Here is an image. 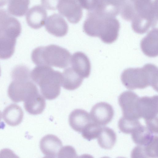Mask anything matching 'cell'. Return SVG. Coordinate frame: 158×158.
I'll list each match as a JSON object with an SVG mask.
<instances>
[{
  "mask_svg": "<svg viewBox=\"0 0 158 158\" xmlns=\"http://www.w3.org/2000/svg\"><path fill=\"white\" fill-rule=\"evenodd\" d=\"M47 14L43 7L40 5H35L27 11L26 21L29 26L34 29L41 28L44 24Z\"/></svg>",
  "mask_w": 158,
  "mask_h": 158,
  "instance_id": "obj_15",
  "label": "cell"
},
{
  "mask_svg": "<svg viewBox=\"0 0 158 158\" xmlns=\"http://www.w3.org/2000/svg\"><path fill=\"white\" fill-rule=\"evenodd\" d=\"M157 143L158 136L154 135L148 143L142 146L144 158L157 157Z\"/></svg>",
  "mask_w": 158,
  "mask_h": 158,
  "instance_id": "obj_26",
  "label": "cell"
},
{
  "mask_svg": "<svg viewBox=\"0 0 158 158\" xmlns=\"http://www.w3.org/2000/svg\"><path fill=\"white\" fill-rule=\"evenodd\" d=\"M139 117L147 121L158 118V96L139 97L137 101Z\"/></svg>",
  "mask_w": 158,
  "mask_h": 158,
  "instance_id": "obj_10",
  "label": "cell"
},
{
  "mask_svg": "<svg viewBox=\"0 0 158 158\" xmlns=\"http://www.w3.org/2000/svg\"><path fill=\"white\" fill-rule=\"evenodd\" d=\"M70 156V157H76L77 156L74 148L71 146H67L61 148L58 155V157H64L66 156Z\"/></svg>",
  "mask_w": 158,
  "mask_h": 158,
  "instance_id": "obj_28",
  "label": "cell"
},
{
  "mask_svg": "<svg viewBox=\"0 0 158 158\" xmlns=\"http://www.w3.org/2000/svg\"><path fill=\"white\" fill-rule=\"evenodd\" d=\"M30 2V0H8V12L15 16H23L28 9Z\"/></svg>",
  "mask_w": 158,
  "mask_h": 158,
  "instance_id": "obj_23",
  "label": "cell"
},
{
  "mask_svg": "<svg viewBox=\"0 0 158 158\" xmlns=\"http://www.w3.org/2000/svg\"><path fill=\"white\" fill-rule=\"evenodd\" d=\"M0 74H1V70H0Z\"/></svg>",
  "mask_w": 158,
  "mask_h": 158,
  "instance_id": "obj_35",
  "label": "cell"
},
{
  "mask_svg": "<svg viewBox=\"0 0 158 158\" xmlns=\"http://www.w3.org/2000/svg\"><path fill=\"white\" fill-rule=\"evenodd\" d=\"M142 51L146 56L154 57L158 56V29L154 28L149 31L140 42Z\"/></svg>",
  "mask_w": 158,
  "mask_h": 158,
  "instance_id": "obj_17",
  "label": "cell"
},
{
  "mask_svg": "<svg viewBox=\"0 0 158 158\" xmlns=\"http://www.w3.org/2000/svg\"><path fill=\"white\" fill-rule=\"evenodd\" d=\"M32 80L40 87L41 93L47 99L52 100L60 95L62 73L48 66H37L31 72Z\"/></svg>",
  "mask_w": 158,
  "mask_h": 158,
  "instance_id": "obj_5",
  "label": "cell"
},
{
  "mask_svg": "<svg viewBox=\"0 0 158 158\" xmlns=\"http://www.w3.org/2000/svg\"><path fill=\"white\" fill-rule=\"evenodd\" d=\"M71 55L66 49L55 44L40 46L32 51L31 58L37 66H52L64 68L69 64Z\"/></svg>",
  "mask_w": 158,
  "mask_h": 158,
  "instance_id": "obj_6",
  "label": "cell"
},
{
  "mask_svg": "<svg viewBox=\"0 0 158 158\" xmlns=\"http://www.w3.org/2000/svg\"><path fill=\"white\" fill-rule=\"evenodd\" d=\"M2 117L8 125L16 126L22 122L23 117V112L22 108L18 105L11 104L4 110Z\"/></svg>",
  "mask_w": 158,
  "mask_h": 158,
  "instance_id": "obj_18",
  "label": "cell"
},
{
  "mask_svg": "<svg viewBox=\"0 0 158 158\" xmlns=\"http://www.w3.org/2000/svg\"><path fill=\"white\" fill-rule=\"evenodd\" d=\"M121 79L127 89H143L151 86L157 91L158 69L155 65L147 64L141 68H129L122 72Z\"/></svg>",
  "mask_w": 158,
  "mask_h": 158,
  "instance_id": "obj_4",
  "label": "cell"
},
{
  "mask_svg": "<svg viewBox=\"0 0 158 158\" xmlns=\"http://www.w3.org/2000/svg\"><path fill=\"white\" fill-rule=\"evenodd\" d=\"M90 114L93 121L103 126L107 125L112 120L114 115V110L110 105L101 102L93 106Z\"/></svg>",
  "mask_w": 158,
  "mask_h": 158,
  "instance_id": "obj_11",
  "label": "cell"
},
{
  "mask_svg": "<svg viewBox=\"0 0 158 158\" xmlns=\"http://www.w3.org/2000/svg\"><path fill=\"white\" fill-rule=\"evenodd\" d=\"M24 106L25 110L32 115L41 114L46 107V102L44 97L38 93L24 102Z\"/></svg>",
  "mask_w": 158,
  "mask_h": 158,
  "instance_id": "obj_20",
  "label": "cell"
},
{
  "mask_svg": "<svg viewBox=\"0 0 158 158\" xmlns=\"http://www.w3.org/2000/svg\"><path fill=\"white\" fill-rule=\"evenodd\" d=\"M83 78L77 73L71 67L65 69L62 74L61 85L65 89L74 90L80 87Z\"/></svg>",
  "mask_w": 158,
  "mask_h": 158,
  "instance_id": "obj_19",
  "label": "cell"
},
{
  "mask_svg": "<svg viewBox=\"0 0 158 158\" xmlns=\"http://www.w3.org/2000/svg\"><path fill=\"white\" fill-rule=\"evenodd\" d=\"M99 0H78L82 8L91 11L94 10L98 6Z\"/></svg>",
  "mask_w": 158,
  "mask_h": 158,
  "instance_id": "obj_29",
  "label": "cell"
},
{
  "mask_svg": "<svg viewBox=\"0 0 158 158\" xmlns=\"http://www.w3.org/2000/svg\"><path fill=\"white\" fill-rule=\"evenodd\" d=\"M141 125L138 119H129L123 116L119 119L118 124L120 131L126 134H131Z\"/></svg>",
  "mask_w": 158,
  "mask_h": 158,
  "instance_id": "obj_24",
  "label": "cell"
},
{
  "mask_svg": "<svg viewBox=\"0 0 158 158\" xmlns=\"http://www.w3.org/2000/svg\"><path fill=\"white\" fill-rule=\"evenodd\" d=\"M139 97L134 92L127 91L123 92L118 98V102L123 116L129 119H139L137 101Z\"/></svg>",
  "mask_w": 158,
  "mask_h": 158,
  "instance_id": "obj_8",
  "label": "cell"
},
{
  "mask_svg": "<svg viewBox=\"0 0 158 158\" xmlns=\"http://www.w3.org/2000/svg\"><path fill=\"white\" fill-rule=\"evenodd\" d=\"M9 15V13L6 10L0 9V23Z\"/></svg>",
  "mask_w": 158,
  "mask_h": 158,
  "instance_id": "obj_32",
  "label": "cell"
},
{
  "mask_svg": "<svg viewBox=\"0 0 158 158\" xmlns=\"http://www.w3.org/2000/svg\"><path fill=\"white\" fill-rule=\"evenodd\" d=\"M145 123L148 128L153 133H158V118L146 121Z\"/></svg>",
  "mask_w": 158,
  "mask_h": 158,
  "instance_id": "obj_31",
  "label": "cell"
},
{
  "mask_svg": "<svg viewBox=\"0 0 158 158\" xmlns=\"http://www.w3.org/2000/svg\"><path fill=\"white\" fill-rule=\"evenodd\" d=\"M72 68L80 76L87 78L91 71V64L89 59L84 53L77 52L74 53L70 59Z\"/></svg>",
  "mask_w": 158,
  "mask_h": 158,
  "instance_id": "obj_14",
  "label": "cell"
},
{
  "mask_svg": "<svg viewBox=\"0 0 158 158\" xmlns=\"http://www.w3.org/2000/svg\"><path fill=\"white\" fill-rule=\"evenodd\" d=\"M131 134L133 141L138 145H146L154 136L147 127L141 124Z\"/></svg>",
  "mask_w": 158,
  "mask_h": 158,
  "instance_id": "obj_22",
  "label": "cell"
},
{
  "mask_svg": "<svg viewBox=\"0 0 158 158\" xmlns=\"http://www.w3.org/2000/svg\"><path fill=\"white\" fill-rule=\"evenodd\" d=\"M60 0H41L42 6L48 10H54L57 9Z\"/></svg>",
  "mask_w": 158,
  "mask_h": 158,
  "instance_id": "obj_30",
  "label": "cell"
},
{
  "mask_svg": "<svg viewBox=\"0 0 158 158\" xmlns=\"http://www.w3.org/2000/svg\"><path fill=\"white\" fill-rule=\"evenodd\" d=\"M1 118H2V114H1V112L0 110V122L1 121Z\"/></svg>",
  "mask_w": 158,
  "mask_h": 158,
  "instance_id": "obj_34",
  "label": "cell"
},
{
  "mask_svg": "<svg viewBox=\"0 0 158 158\" xmlns=\"http://www.w3.org/2000/svg\"><path fill=\"white\" fill-rule=\"evenodd\" d=\"M62 146L61 140L56 136L52 134L44 136L40 143V149L46 157H57Z\"/></svg>",
  "mask_w": 158,
  "mask_h": 158,
  "instance_id": "obj_13",
  "label": "cell"
},
{
  "mask_svg": "<svg viewBox=\"0 0 158 158\" xmlns=\"http://www.w3.org/2000/svg\"><path fill=\"white\" fill-rule=\"evenodd\" d=\"M11 75L13 81L8 87V94L13 102H24L39 93L37 87L31 80V72L27 66H16Z\"/></svg>",
  "mask_w": 158,
  "mask_h": 158,
  "instance_id": "obj_3",
  "label": "cell"
},
{
  "mask_svg": "<svg viewBox=\"0 0 158 158\" xmlns=\"http://www.w3.org/2000/svg\"><path fill=\"white\" fill-rule=\"evenodd\" d=\"M97 138L98 143L101 148L106 149H110L116 143V135L112 129L104 127H102Z\"/></svg>",
  "mask_w": 158,
  "mask_h": 158,
  "instance_id": "obj_21",
  "label": "cell"
},
{
  "mask_svg": "<svg viewBox=\"0 0 158 158\" xmlns=\"http://www.w3.org/2000/svg\"><path fill=\"white\" fill-rule=\"evenodd\" d=\"M8 0H0V7L5 6Z\"/></svg>",
  "mask_w": 158,
  "mask_h": 158,
  "instance_id": "obj_33",
  "label": "cell"
},
{
  "mask_svg": "<svg viewBox=\"0 0 158 158\" xmlns=\"http://www.w3.org/2000/svg\"><path fill=\"white\" fill-rule=\"evenodd\" d=\"M57 9L72 23H77L82 16V8L78 0H60Z\"/></svg>",
  "mask_w": 158,
  "mask_h": 158,
  "instance_id": "obj_9",
  "label": "cell"
},
{
  "mask_svg": "<svg viewBox=\"0 0 158 158\" xmlns=\"http://www.w3.org/2000/svg\"><path fill=\"white\" fill-rule=\"evenodd\" d=\"M70 126L74 131L81 132L84 128L92 120L89 113L81 109H76L73 111L69 116Z\"/></svg>",
  "mask_w": 158,
  "mask_h": 158,
  "instance_id": "obj_16",
  "label": "cell"
},
{
  "mask_svg": "<svg viewBox=\"0 0 158 158\" xmlns=\"http://www.w3.org/2000/svg\"><path fill=\"white\" fill-rule=\"evenodd\" d=\"M102 128L101 126L92 121L83 130L82 136L89 141L94 139L97 138Z\"/></svg>",
  "mask_w": 158,
  "mask_h": 158,
  "instance_id": "obj_25",
  "label": "cell"
},
{
  "mask_svg": "<svg viewBox=\"0 0 158 158\" xmlns=\"http://www.w3.org/2000/svg\"><path fill=\"white\" fill-rule=\"evenodd\" d=\"M157 2L158 0H126L121 8V16L131 21L135 32L144 34L157 24Z\"/></svg>",
  "mask_w": 158,
  "mask_h": 158,
  "instance_id": "obj_1",
  "label": "cell"
},
{
  "mask_svg": "<svg viewBox=\"0 0 158 158\" xmlns=\"http://www.w3.org/2000/svg\"><path fill=\"white\" fill-rule=\"evenodd\" d=\"M20 22L10 15L0 24V58H10L15 50L17 38L21 32Z\"/></svg>",
  "mask_w": 158,
  "mask_h": 158,
  "instance_id": "obj_7",
  "label": "cell"
},
{
  "mask_svg": "<svg viewBox=\"0 0 158 158\" xmlns=\"http://www.w3.org/2000/svg\"><path fill=\"white\" fill-rule=\"evenodd\" d=\"M45 22V29L50 34L57 37H62L67 34L68 24L60 15L54 14L49 16Z\"/></svg>",
  "mask_w": 158,
  "mask_h": 158,
  "instance_id": "obj_12",
  "label": "cell"
},
{
  "mask_svg": "<svg viewBox=\"0 0 158 158\" xmlns=\"http://www.w3.org/2000/svg\"><path fill=\"white\" fill-rule=\"evenodd\" d=\"M120 28L119 22L115 17L102 15L94 10L88 11L83 25V31L87 35L98 37L107 44L117 40Z\"/></svg>",
  "mask_w": 158,
  "mask_h": 158,
  "instance_id": "obj_2",
  "label": "cell"
},
{
  "mask_svg": "<svg viewBox=\"0 0 158 158\" xmlns=\"http://www.w3.org/2000/svg\"><path fill=\"white\" fill-rule=\"evenodd\" d=\"M126 0H100L103 6L107 11L118 14Z\"/></svg>",
  "mask_w": 158,
  "mask_h": 158,
  "instance_id": "obj_27",
  "label": "cell"
}]
</instances>
